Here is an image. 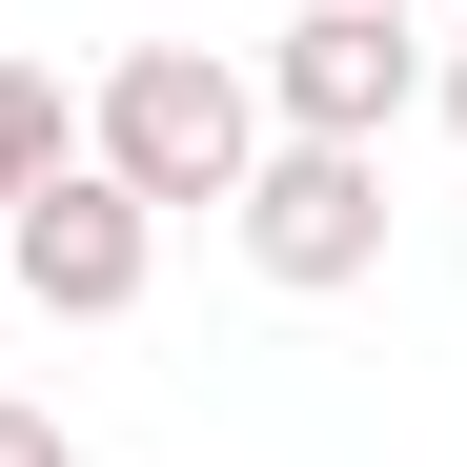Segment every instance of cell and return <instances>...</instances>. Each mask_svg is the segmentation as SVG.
Wrapping results in <instances>:
<instances>
[{"instance_id": "6da1fadb", "label": "cell", "mask_w": 467, "mask_h": 467, "mask_svg": "<svg viewBox=\"0 0 467 467\" xmlns=\"http://www.w3.org/2000/svg\"><path fill=\"white\" fill-rule=\"evenodd\" d=\"M265 142H285L265 122V61H223V41H122L102 102H82V163L142 183V203H244Z\"/></svg>"}, {"instance_id": "7a4b0ae2", "label": "cell", "mask_w": 467, "mask_h": 467, "mask_svg": "<svg viewBox=\"0 0 467 467\" xmlns=\"http://www.w3.org/2000/svg\"><path fill=\"white\" fill-rule=\"evenodd\" d=\"M223 244H244L285 305L366 285V265H386V142H265V163H244V203H223Z\"/></svg>"}, {"instance_id": "3957f363", "label": "cell", "mask_w": 467, "mask_h": 467, "mask_svg": "<svg viewBox=\"0 0 467 467\" xmlns=\"http://www.w3.org/2000/svg\"><path fill=\"white\" fill-rule=\"evenodd\" d=\"M427 82H447V61L407 41V0H305V21L265 41V122L285 142H386Z\"/></svg>"}, {"instance_id": "277c9868", "label": "cell", "mask_w": 467, "mask_h": 467, "mask_svg": "<svg viewBox=\"0 0 467 467\" xmlns=\"http://www.w3.org/2000/svg\"><path fill=\"white\" fill-rule=\"evenodd\" d=\"M0 265H21V305H41V326H122V305L163 285V203H142V183H102V163H61L21 223H0Z\"/></svg>"}, {"instance_id": "5b68a950", "label": "cell", "mask_w": 467, "mask_h": 467, "mask_svg": "<svg viewBox=\"0 0 467 467\" xmlns=\"http://www.w3.org/2000/svg\"><path fill=\"white\" fill-rule=\"evenodd\" d=\"M61 163H82V102H61V61H0V223H21Z\"/></svg>"}, {"instance_id": "8992f818", "label": "cell", "mask_w": 467, "mask_h": 467, "mask_svg": "<svg viewBox=\"0 0 467 467\" xmlns=\"http://www.w3.org/2000/svg\"><path fill=\"white\" fill-rule=\"evenodd\" d=\"M0 467H82V447H61V427H41V407H0Z\"/></svg>"}, {"instance_id": "52a82bcc", "label": "cell", "mask_w": 467, "mask_h": 467, "mask_svg": "<svg viewBox=\"0 0 467 467\" xmlns=\"http://www.w3.org/2000/svg\"><path fill=\"white\" fill-rule=\"evenodd\" d=\"M427 102H447V122H467V41H447V82H427Z\"/></svg>"}, {"instance_id": "ba28073f", "label": "cell", "mask_w": 467, "mask_h": 467, "mask_svg": "<svg viewBox=\"0 0 467 467\" xmlns=\"http://www.w3.org/2000/svg\"><path fill=\"white\" fill-rule=\"evenodd\" d=\"M407 21H427V0H407Z\"/></svg>"}]
</instances>
